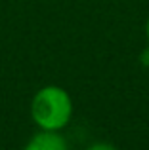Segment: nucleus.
I'll return each instance as SVG.
<instances>
[{"instance_id":"obj_1","label":"nucleus","mask_w":149,"mask_h":150,"mask_svg":"<svg viewBox=\"0 0 149 150\" xmlns=\"http://www.w3.org/2000/svg\"><path fill=\"white\" fill-rule=\"evenodd\" d=\"M73 101L71 95L59 86H44L31 101V118L40 129L59 131L71 122Z\"/></svg>"},{"instance_id":"obj_2","label":"nucleus","mask_w":149,"mask_h":150,"mask_svg":"<svg viewBox=\"0 0 149 150\" xmlns=\"http://www.w3.org/2000/svg\"><path fill=\"white\" fill-rule=\"evenodd\" d=\"M23 150H69L67 141L59 131H46L42 129L34 137H31L29 143L23 146Z\"/></svg>"},{"instance_id":"obj_3","label":"nucleus","mask_w":149,"mask_h":150,"mask_svg":"<svg viewBox=\"0 0 149 150\" xmlns=\"http://www.w3.org/2000/svg\"><path fill=\"white\" fill-rule=\"evenodd\" d=\"M86 150H117V148L113 146L111 143H94V144H90Z\"/></svg>"},{"instance_id":"obj_4","label":"nucleus","mask_w":149,"mask_h":150,"mask_svg":"<svg viewBox=\"0 0 149 150\" xmlns=\"http://www.w3.org/2000/svg\"><path fill=\"white\" fill-rule=\"evenodd\" d=\"M142 63H143V65H147V67H149V48H147V50H145V51L142 53Z\"/></svg>"},{"instance_id":"obj_5","label":"nucleus","mask_w":149,"mask_h":150,"mask_svg":"<svg viewBox=\"0 0 149 150\" xmlns=\"http://www.w3.org/2000/svg\"><path fill=\"white\" fill-rule=\"evenodd\" d=\"M145 34H147V40H149V17H147V23H145Z\"/></svg>"}]
</instances>
